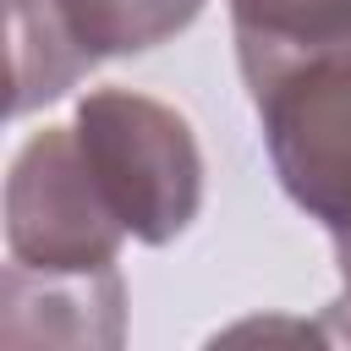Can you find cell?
Segmentation results:
<instances>
[{
  "label": "cell",
  "instance_id": "obj_6",
  "mask_svg": "<svg viewBox=\"0 0 351 351\" xmlns=\"http://www.w3.org/2000/svg\"><path fill=\"white\" fill-rule=\"evenodd\" d=\"M11 11V115L66 99L99 60L77 44L60 0H5Z\"/></svg>",
  "mask_w": 351,
  "mask_h": 351
},
{
  "label": "cell",
  "instance_id": "obj_2",
  "mask_svg": "<svg viewBox=\"0 0 351 351\" xmlns=\"http://www.w3.org/2000/svg\"><path fill=\"white\" fill-rule=\"evenodd\" d=\"M247 93L285 197L329 236L351 230V44L307 55Z\"/></svg>",
  "mask_w": 351,
  "mask_h": 351
},
{
  "label": "cell",
  "instance_id": "obj_8",
  "mask_svg": "<svg viewBox=\"0 0 351 351\" xmlns=\"http://www.w3.org/2000/svg\"><path fill=\"white\" fill-rule=\"evenodd\" d=\"M335 263H340V280H346V302H351V230H335Z\"/></svg>",
  "mask_w": 351,
  "mask_h": 351
},
{
  "label": "cell",
  "instance_id": "obj_3",
  "mask_svg": "<svg viewBox=\"0 0 351 351\" xmlns=\"http://www.w3.org/2000/svg\"><path fill=\"white\" fill-rule=\"evenodd\" d=\"M121 219L104 203L77 132H33L5 176V252L27 269H110L121 258Z\"/></svg>",
  "mask_w": 351,
  "mask_h": 351
},
{
  "label": "cell",
  "instance_id": "obj_4",
  "mask_svg": "<svg viewBox=\"0 0 351 351\" xmlns=\"http://www.w3.org/2000/svg\"><path fill=\"white\" fill-rule=\"evenodd\" d=\"M0 340L5 346H121L126 285L121 269H27L0 274Z\"/></svg>",
  "mask_w": 351,
  "mask_h": 351
},
{
  "label": "cell",
  "instance_id": "obj_1",
  "mask_svg": "<svg viewBox=\"0 0 351 351\" xmlns=\"http://www.w3.org/2000/svg\"><path fill=\"white\" fill-rule=\"evenodd\" d=\"M71 132L104 203L115 208L132 241L165 247L197 219L203 148L181 110L132 88H93L77 104Z\"/></svg>",
  "mask_w": 351,
  "mask_h": 351
},
{
  "label": "cell",
  "instance_id": "obj_7",
  "mask_svg": "<svg viewBox=\"0 0 351 351\" xmlns=\"http://www.w3.org/2000/svg\"><path fill=\"white\" fill-rule=\"evenodd\" d=\"M203 5H208V0H60L77 44H82L93 60L159 49V44H170L176 33H186Z\"/></svg>",
  "mask_w": 351,
  "mask_h": 351
},
{
  "label": "cell",
  "instance_id": "obj_5",
  "mask_svg": "<svg viewBox=\"0 0 351 351\" xmlns=\"http://www.w3.org/2000/svg\"><path fill=\"white\" fill-rule=\"evenodd\" d=\"M225 11L247 88L307 55L351 44V0H225Z\"/></svg>",
  "mask_w": 351,
  "mask_h": 351
}]
</instances>
